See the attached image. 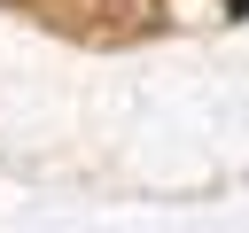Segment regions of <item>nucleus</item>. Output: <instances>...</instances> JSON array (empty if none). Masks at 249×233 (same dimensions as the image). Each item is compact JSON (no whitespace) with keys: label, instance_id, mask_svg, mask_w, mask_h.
I'll return each mask as SVG.
<instances>
[{"label":"nucleus","instance_id":"obj_1","mask_svg":"<svg viewBox=\"0 0 249 233\" xmlns=\"http://www.w3.org/2000/svg\"><path fill=\"white\" fill-rule=\"evenodd\" d=\"M226 8H233V16H249V0H226Z\"/></svg>","mask_w":249,"mask_h":233}]
</instances>
